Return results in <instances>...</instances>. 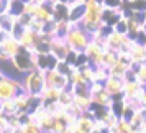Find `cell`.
<instances>
[{
    "label": "cell",
    "mask_w": 146,
    "mask_h": 133,
    "mask_svg": "<svg viewBox=\"0 0 146 133\" xmlns=\"http://www.w3.org/2000/svg\"><path fill=\"white\" fill-rule=\"evenodd\" d=\"M123 87H125V79H123V77L108 76V77L104 80V89H105V92L110 94L113 99L123 95Z\"/></svg>",
    "instance_id": "277c9868"
},
{
    "label": "cell",
    "mask_w": 146,
    "mask_h": 133,
    "mask_svg": "<svg viewBox=\"0 0 146 133\" xmlns=\"http://www.w3.org/2000/svg\"><path fill=\"white\" fill-rule=\"evenodd\" d=\"M0 112L5 113L7 117H10V115H17L18 110H17V105H15V100L13 99L0 100Z\"/></svg>",
    "instance_id": "8992f818"
},
{
    "label": "cell",
    "mask_w": 146,
    "mask_h": 133,
    "mask_svg": "<svg viewBox=\"0 0 146 133\" xmlns=\"http://www.w3.org/2000/svg\"><path fill=\"white\" fill-rule=\"evenodd\" d=\"M128 54H130V58H131L133 66L146 63V46L141 43V41L133 40L131 46H130V49H128Z\"/></svg>",
    "instance_id": "5b68a950"
},
{
    "label": "cell",
    "mask_w": 146,
    "mask_h": 133,
    "mask_svg": "<svg viewBox=\"0 0 146 133\" xmlns=\"http://www.w3.org/2000/svg\"><path fill=\"white\" fill-rule=\"evenodd\" d=\"M21 87L30 95H38L44 89V71L43 69H30L28 72L21 74Z\"/></svg>",
    "instance_id": "6da1fadb"
},
{
    "label": "cell",
    "mask_w": 146,
    "mask_h": 133,
    "mask_svg": "<svg viewBox=\"0 0 146 133\" xmlns=\"http://www.w3.org/2000/svg\"><path fill=\"white\" fill-rule=\"evenodd\" d=\"M21 90L23 87L20 79H15L12 76H3L0 79V100L15 99V95L20 94Z\"/></svg>",
    "instance_id": "3957f363"
},
{
    "label": "cell",
    "mask_w": 146,
    "mask_h": 133,
    "mask_svg": "<svg viewBox=\"0 0 146 133\" xmlns=\"http://www.w3.org/2000/svg\"><path fill=\"white\" fill-rule=\"evenodd\" d=\"M66 41L69 48L76 51V53H82L86 46L89 45V41H90V35L87 33L84 28L80 27V25H74L66 35Z\"/></svg>",
    "instance_id": "7a4b0ae2"
},
{
    "label": "cell",
    "mask_w": 146,
    "mask_h": 133,
    "mask_svg": "<svg viewBox=\"0 0 146 133\" xmlns=\"http://www.w3.org/2000/svg\"><path fill=\"white\" fill-rule=\"evenodd\" d=\"M102 5L105 8H123L125 7V0H104Z\"/></svg>",
    "instance_id": "52a82bcc"
}]
</instances>
